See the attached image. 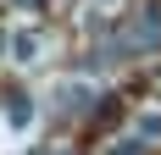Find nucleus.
<instances>
[{
	"mask_svg": "<svg viewBox=\"0 0 161 155\" xmlns=\"http://www.w3.org/2000/svg\"><path fill=\"white\" fill-rule=\"evenodd\" d=\"M50 105L61 111V116H78V111L95 105V83H83V78H61V83L50 89Z\"/></svg>",
	"mask_w": 161,
	"mask_h": 155,
	"instance_id": "1",
	"label": "nucleus"
},
{
	"mask_svg": "<svg viewBox=\"0 0 161 155\" xmlns=\"http://www.w3.org/2000/svg\"><path fill=\"white\" fill-rule=\"evenodd\" d=\"M133 139H139V144H156L161 139V111H145V116L133 122Z\"/></svg>",
	"mask_w": 161,
	"mask_h": 155,
	"instance_id": "5",
	"label": "nucleus"
},
{
	"mask_svg": "<svg viewBox=\"0 0 161 155\" xmlns=\"http://www.w3.org/2000/svg\"><path fill=\"white\" fill-rule=\"evenodd\" d=\"M106 155H145V144L128 133V139H111V144H106Z\"/></svg>",
	"mask_w": 161,
	"mask_h": 155,
	"instance_id": "6",
	"label": "nucleus"
},
{
	"mask_svg": "<svg viewBox=\"0 0 161 155\" xmlns=\"http://www.w3.org/2000/svg\"><path fill=\"white\" fill-rule=\"evenodd\" d=\"M106 6H111V0H106Z\"/></svg>",
	"mask_w": 161,
	"mask_h": 155,
	"instance_id": "7",
	"label": "nucleus"
},
{
	"mask_svg": "<svg viewBox=\"0 0 161 155\" xmlns=\"http://www.w3.org/2000/svg\"><path fill=\"white\" fill-rule=\"evenodd\" d=\"M6 56H11L17 67H39V56H45V33H39V28H11Z\"/></svg>",
	"mask_w": 161,
	"mask_h": 155,
	"instance_id": "2",
	"label": "nucleus"
},
{
	"mask_svg": "<svg viewBox=\"0 0 161 155\" xmlns=\"http://www.w3.org/2000/svg\"><path fill=\"white\" fill-rule=\"evenodd\" d=\"M6 122H11L17 133H22V127L33 122V100H22V94H17V100H6Z\"/></svg>",
	"mask_w": 161,
	"mask_h": 155,
	"instance_id": "4",
	"label": "nucleus"
},
{
	"mask_svg": "<svg viewBox=\"0 0 161 155\" xmlns=\"http://www.w3.org/2000/svg\"><path fill=\"white\" fill-rule=\"evenodd\" d=\"M156 45H161V17L156 11H139V22L122 33V50H156Z\"/></svg>",
	"mask_w": 161,
	"mask_h": 155,
	"instance_id": "3",
	"label": "nucleus"
}]
</instances>
